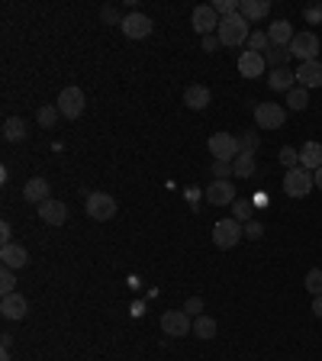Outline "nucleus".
Wrapping results in <instances>:
<instances>
[{
    "label": "nucleus",
    "mask_w": 322,
    "mask_h": 361,
    "mask_svg": "<svg viewBox=\"0 0 322 361\" xmlns=\"http://www.w3.org/2000/svg\"><path fill=\"white\" fill-rule=\"evenodd\" d=\"M200 310H203V300H200V297H190V300H187V303H184V313H187V316H190V313L203 316Z\"/></svg>",
    "instance_id": "nucleus-40"
},
{
    "label": "nucleus",
    "mask_w": 322,
    "mask_h": 361,
    "mask_svg": "<svg viewBox=\"0 0 322 361\" xmlns=\"http://www.w3.org/2000/svg\"><path fill=\"white\" fill-rule=\"evenodd\" d=\"M271 13V3L267 0H239V17L255 23V19H265Z\"/></svg>",
    "instance_id": "nucleus-23"
},
{
    "label": "nucleus",
    "mask_w": 322,
    "mask_h": 361,
    "mask_svg": "<svg viewBox=\"0 0 322 361\" xmlns=\"http://www.w3.org/2000/svg\"><path fill=\"white\" fill-rule=\"evenodd\" d=\"M216 36H220L222 46H245L251 36L249 19H242L239 13H235V17H226L220 23V29H216Z\"/></svg>",
    "instance_id": "nucleus-1"
},
{
    "label": "nucleus",
    "mask_w": 322,
    "mask_h": 361,
    "mask_svg": "<svg viewBox=\"0 0 322 361\" xmlns=\"http://www.w3.org/2000/svg\"><path fill=\"white\" fill-rule=\"evenodd\" d=\"M313 313L322 319V297H316V300H313Z\"/></svg>",
    "instance_id": "nucleus-44"
},
{
    "label": "nucleus",
    "mask_w": 322,
    "mask_h": 361,
    "mask_svg": "<svg viewBox=\"0 0 322 361\" xmlns=\"http://www.w3.org/2000/svg\"><path fill=\"white\" fill-rule=\"evenodd\" d=\"M193 335L203 339V342H206V339H216V319H213V316H197V319H193Z\"/></svg>",
    "instance_id": "nucleus-25"
},
{
    "label": "nucleus",
    "mask_w": 322,
    "mask_h": 361,
    "mask_svg": "<svg viewBox=\"0 0 322 361\" xmlns=\"http://www.w3.org/2000/svg\"><path fill=\"white\" fill-rule=\"evenodd\" d=\"M313 177H316V187H319V191H322V168H319V171H316Z\"/></svg>",
    "instance_id": "nucleus-46"
},
{
    "label": "nucleus",
    "mask_w": 322,
    "mask_h": 361,
    "mask_svg": "<svg viewBox=\"0 0 322 361\" xmlns=\"http://www.w3.org/2000/svg\"><path fill=\"white\" fill-rule=\"evenodd\" d=\"M306 23H322V7H319V3L306 7Z\"/></svg>",
    "instance_id": "nucleus-41"
},
{
    "label": "nucleus",
    "mask_w": 322,
    "mask_h": 361,
    "mask_svg": "<svg viewBox=\"0 0 322 361\" xmlns=\"http://www.w3.org/2000/svg\"><path fill=\"white\" fill-rule=\"evenodd\" d=\"M306 290L313 297H322V268H313L306 274Z\"/></svg>",
    "instance_id": "nucleus-34"
},
{
    "label": "nucleus",
    "mask_w": 322,
    "mask_h": 361,
    "mask_svg": "<svg viewBox=\"0 0 322 361\" xmlns=\"http://www.w3.org/2000/svg\"><path fill=\"white\" fill-rule=\"evenodd\" d=\"M39 220L48 222V226H64L68 220V206L62 200H46V204L39 206Z\"/></svg>",
    "instance_id": "nucleus-19"
},
{
    "label": "nucleus",
    "mask_w": 322,
    "mask_h": 361,
    "mask_svg": "<svg viewBox=\"0 0 322 361\" xmlns=\"http://www.w3.org/2000/svg\"><path fill=\"white\" fill-rule=\"evenodd\" d=\"M58 116H62V113H58V107H42V110L36 113V120H39V126H42V130H52Z\"/></svg>",
    "instance_id": "nucleus-29"
},
{
    "label": "nucleus",
    "mask_w": 322,
    "mask_h": 361,
    "mask_svg": "<svg viewBox=\"0 0 322 361\" xmlns=\"http://www.w3.org/2000/svg\"><path fill=\"white\" fill-rule=\"evenodd\" d=\"M222 42H220V36H203V52H216Z\"/></svg>",
    "instance_id": "nucleus-43"
},
{
    "label": "nucleus",
    "mask_w": 322,
    "mask_h": 361,
    "mask_svg": "<svg viewBox=\"0 0 322 361\" xmlns=\"http://www.w3.org/2000/svg\"><path fill=\"white\" fill-rule=\"evenodd\" d=\"M123 36L126 39H148L152 36V19L145 17V13H138V10H132L126 19H123Z\"/></svg>",
    "instance_id": "nucleus-11"
},
{
    "label": "nucleus",
    "mask_w": 322,
    "mask_h": 361,
    "mask_svg": "<svg viewBox=\"0 0 322 361\" xmlns=\"http://www.w3.org/2000/svg\"><path fill=\"white\" fill-rule=\"evenodd\" d=\"M10 342H13V335H10V333L0 335V345H3V349H10Z\"/></svg>",
    "instance_id": "nucleus-45"
},
{
    "label": "nucleus",
    "mask_w": 322,
    "mask_h": 361,
    "mask_svg": "<svg viewBox=\"0 0 322 361\" xmlns=\"http://www.w3.org/2000/svg\"><path fill=\"white\" fill-rule=\"evenodd\" d=\"M245 236H249V239H261V236H265V226H261V222H245Z\"/></svg>",
    "instance_id": "nucleus-39"
},
{
    "label": "nucleus",
    "mask_w": 322,
    "mask_h": 361,
    "mask_svg": "<svg viewBox=\"0 0 322 361\" xmlns=\"http://www.w3.org/2000/svg\"><path fill=\"white\" fill-rule=\"evenodd\" d=\"M316 187V177H313V171H306V168H290L284 175V194L287 197H306L310 191Z\"/></svg>",
    "instance_id": "nucleus-3"
},
{
    "label": "nucleus",
    "mask_w": 322,
    "mask_h": 361,
    "mask_svg": "<svg viewBox=\"0 0 322 361\" xmlns=\"http://www.w3.org/2000/svg\"><path fill=\"white\" fill-rule=\"evenodd\" d=\"M0 361H13V358H10V349H3V352H0Z\"/></svg>",
    "instance_id": "nucleus-47"
},
{
    "label": "nucleus",
    "mask_w": 322,
    "mask_h": 361,
    "mask_svg": "<svg viewBox=\"0 0 322 361\" xmlns=\"http://www.w3.org/2000/svg\"><path fill=\"white\" fill-rule=\"evenodd\" d=\"M23 200H26V204H46V200H52V197H48V181L46 177H29L26 181V187H23Z\"/></svg>",
    "instance_id": "nucleus-18"
},
{
    "label": "nucleus",
    "mask_w": 322,
    "mask_h": 361,
    "mask_svg": "<svg viewBox=\"0 0 322 361\" xmlns=\"http://www.w3.org/2000/svg\"><path fill=\"white\" fill-rule=\"evenodd\" d=\"M265 62L271 65V71H274V68H287V62H290V52H287V49L271 46V49L265 52Z\"/></svg>",
    "instance_id": "nucleus-28"
},
{
    "label": "nucleus",
    "mask_w": 322,
    "mask_h": 361,
    "mask_svg": "<svg viewBox=\"0 0 322 361\" xmlns=\"http://www.w3.org/2000/svg\"><path fill=\"white\" fill-rule=\"evenodd\" d=\"M220 13L213 10V3H206V7H197L193 10V29L200 33V36H216V29H220Z\"/></svg>",
    "instance_id": "nucleus-10"
},
{
    "label": "nucleus",
    "mask_w": 322,
    "mask_h": 361,
    "mask_svg": "<svg viewBox=\"0 0 322 361\" xmlns=\"http://www.w3.org/2000/svg\"><path fill=\"white\" fill-rule=\"evenodd\" d=\"M100 19H103V23H116V26H123V19H126V17H120V13H116L113 7H103Z\"/></svg>",
    "instance_id": "nucleus-38"
},
{
    "label": "nucleus",
    "mask_w": 322,
    "mask_h": 361,
    "mask_svg": "<svg viewBox=\"0 0 322 361\" xmlns=\"http://www.w3.org/2000/svg\"><path fill=\"white\" fill-rule=\"evenodd\" d=\"M277 158H280V165H287V171L300 165V152H296L294 146H284V148H280V155H277Z\"/></svg>",
    "instance_id": "nucleus-35"
},
{
    "label": "nucleus",
    "mask_w": 322,
    "mask_h": 361,
    "mask_svg": "<svg viewBox=\"0 0 322 361\" xmlns=\"http://www.w3.org/2000/svg\"><path fill=\"white\" fill-rule=\"evenodd\" d=\"M232 171H235V177H251L255 175V155L242 152V155L232 161Z\"/></svg>",
    "instance_id": "nucleus-26"
},
{
    "label": "nucleus",
    "mask_w": 322,
    "mask_h": 361,
    "mask_svg": "<svg viewBox=\"0 0 322 361\" xmlns=\"http://www.w3.org/2000/svg\"><path fill=\"white\" fill-rule=\"evenodd\" d=\"M206 200H210L213 206H232L239 197H235V184L232 181H213L210 187H206Z\"/></svg>",
    "instance_id": "nucleus-12"
},
{
    "label": "nucleus",
    "mask_w": 322,
    "mask_h": 361,
    "mask_svg": "<svg viewBox=\"0 0 322 361\" xmlns=\"http://www.w3.org/2000/svg\"><path fill=\"white\" fill-rule=\"evenodd\" d=\"M26 313H29V303L23 294H10L0 300V316L3 319H26Z\"/></svg>",
    "instance_id": "nucleus-15"
},
{
    "label": "nucleus",
    "mask_w": 322,
    "mask_h": 361,
    "mask_svg": "<svg viewBox=\"0 0 322 361\" xmlns=\"http://www.w3.org/2000/svg\"><path fill=\"white\" fill-rule=\"evenodd\" d=\"M245 236V226H242L239 220H220L216 226H213V242H216V249H235L239 245V239Z\"/></svg>",
    "instance_id": "nucleus-4"
},
{
    "label": "nucleus",
    "mask_w": 322,
    "mask_h": 361,
    "mask_svg": "<svg viewBox=\"0 0 322 361\" xmlns=\"http://www.w3.org/2000/svg\"><path fill=\"white\" fill-rule=\"evenodd\" d=\"M210 100H213V94H210L206 84H190V87L184 91V103L190 107V110H206Z\"/></svg>",
    "instance_id": "nucleus-20"
},
{
    "label": "nucleus",
    "mask_w": 322,
    "mask_h": 361,
    "mask_svg": "<svg viewBox=\"0 0 322 361\" xmlns=\"http://www.w3.org/2000/svg\"><path fill=\"white\" fill-rule=\"evenodd\" d=\"M232 220L251 222V200H235V204H232Z\"/></svg>",
    "instance_id": "nucleus-32"
},
{
    "label": "nucleus",
    "mask_w": 322,
    "mask_h": 361,
    "mask_svg": "<svg viewBox=\"0 0 322 361\" xmlns=\"http://www.w3.org/2000/svg\"><path fill=\"white\" fill-rule=\"evenodd\" d=\"M232 175H235V171H232V161H213V177H216V181H229Z\"/></svg>",
    "instance_id": "nucleus-37"
},
{
    "label": "nucleus",
    "mask_w": 322,
    "mask_h": 361,
    "mask_svg": "<svg viewBox=\"0 0 322 361\" xmlns=\"http://www.w3.org/2000/svg\"><path fill=\"white\" fill-rule=\"evenodd\" d=\"M287 120V107L280 103H258L255 107V123L261 130H280Z\"/></svg>",
    "instance_id": "nucleus-7"
},
{
    "label": "nucleus",
    "mask_w": 322,
    "mask_h": 361,
    "mask_svg": "<svg viewBox=\"0 0 322 361\" xmlns=\"http://www.w3.org/2000/svg\"><path fill=\"white\" fill-rule=\"evenodd\" d=\"M0 242H3V245H10V242H13V226H10L7 220L0 222Z\"/></svg>",
    "instance_id": "nucleus-42"
},
{
    "label": "nucleus",
    "mask_w": 322,
    "mask_h": 361,
    "mask_svg": "<svg viewBox=\"0 0 322 361\" xmlns=\"http://www.w3.org/2000/svg\"><path fill=\"white\" fill-rule=\"evenodd\" d=\"M161 329H165V335L181 339V335L193 333V323H190V316H187L184 310H168V313H161Z\"/></svg>",
    "instance_id": "nucleus-8"
},
{
    "label": "nucleus",
    "mask_w": 322,
    "mask_h": 361,
    "mask_svg": "<svg viewBox=\"0 0 322 361\" xmlns=\"http://www.w3.org/2000/svg\"><path fill=\"white\" fill-rule=\"evenodd\" d=\"M258 146H261V139H258V132H242V136H239V148H242V152H249V155H255V152H258Z\"/></svg>",
    "instance_id": "nucleus-33"
},
{
    "label": "nucleus",
    "mask_w": 322,
    "mask_h": 361,
    "mask_svg": "<svg viewBox=\"0 0 322 361\" xmlns=\"http://www.w3.org/2000/svg\"><path fill=\"white\" fill-rule=\"evenodd\" d=\"M296 84L306 87V91H313V87H322V62H303V65L296 68Z\"/></svg>",
    "instance_id": "nucleus-13"
},
{
    "label": "nucleus",
    "mask_w": 322,
    "mask_h": 361,
    "mask_svg": "<svg viewBox=\"0 0 322 361\" xmlns=\"http://www.w3.org/2000/svg\"><path fill=\"white\" fill-rule=\"evenodd\" d=\"M290 58H300V65L303 62H316L319 58V36L316 33H296L294 42L287 46Z\"/></svg>",
    "instance_id": "nucleus-5"
},
{
    "label": "nucleus",
    "mask_w": 322,
    "mask_h": 361,
    "mask_svg": "<svg viewBox=\"0 0 322 361\" xmlns=\"http://www.w3.org/2000/svg\"><path fill=\"white\" fill-rule=\"evenodd\" d=\"M300 168H306V171H319L322 168V142H303V148H300Z\"/></svg>",
    "instance_id": "nucleus-22"
},
{
    "label": "nucleus",
    "mask_w": 322,
    "mask_h": 361,
    "mask_svg": "<svg viewBox=\"0 0 322 361\" xmlns=\"http://www.w3.org/2000/svg\"><path fill=\"white\" fill-rule=\"evenodd\" d=\"M3 139L7 142H23L26 139V123L19 120V116H10V120L3 123Z\"/></svg>",
    "instance_id": "nucleus-24"
},
{
    "label": "nucleus",
    "mask_w": 322,
    "mask_h": 361,
    "mask_svg": "<svg viewBox=\"0 0 322 361\" xmlns=\"http://www.w3.org/2000/svg\"><path fill=\"white\" fill-rule=\"evenodd\" d=\"M55 107L64 120H78V116L84 113V91L81 87H64V91L58 94Z\"/></svg>",
    "instance_id": "nucleus-6"
},
{
    "label": "nucleus",
    "mask_w": 322,
    "mask_h": 361,
    "mask_svg": "<svg viewBox=\"0 0 322 361\" xmlns=\"http://www.w3.org/2000/svg\"><path fill=\"white\" fill-rule=\"evenodd\" d=\"M287 107H290V110H306V107H310V91L296 84L294 91L287 94Z\"/></svg>",
    "instance_id": "nucleus-27"
},
{
    "label": "nucleus",
    "mask_w": 322,
    "mask_h": 361,
    "mask_svg": "<svg viewBox=\"0 0 322 361\" xmlns=\"http://www.w3.org/2000/svg\"><path fill=\"white\" fill-rule=\"evenodd\" d=\"M265 68H267V62H265L261 52H242L239 55V74L242 78H261Z\"/></svg>",
    "instance_id": "nucleus-17"
},
{
    "label": "nucleus",
    "mask_w": 322,
    "mask_h": 361,
    "mask_svg": "<svg viewBox=\"0 0 322 361\" xmlns=\"http://www.w3.org/2000/svg\"><path fill=\"white\" fill-rule=\"evenodd\" d=\"M87 216L97 222L113 220V216H116V200H113L110 194H91L87 197Z\"/></svg>",
    "instance_id": "nucleus-9"
},
{
    "label": "nucleus",
    "mask_w": 322,
    "mask_h": 361,
    "mask_svg": "<svg viewBox=\"0 0 322 361\" xmlns=\"http://www.w3.org/2000/svg\"><path fill=\"white\" fill-rule=\"evenodd\" d=\"M0 261H3V268L17 271V268H26L29 265V252L17 242H10V245H0Z\"/></svg>",
    "instance_id": "nucleus-14"
},
{
    "label": "nucleus",
    "mask_w": 322,
    "mask_h": 361,
    "mask_svg": "<svg viewBox=\"0 0 322 361\" xmlns=\"http://www.w3.org/2000/svg\"><path fill=\"white\" fill-rule=\"evenodd\" d=\"M210 155L216 161H235L242 155L239 148V136H232V132H213L210 136Z\"/></svg>",
    "instance_id": "nucleus-2"
},
{
    "label": "nucleus",
    "mask_w": 322,
    "mask_h": 361,
    "mask_svg": "<svg viewBox=\"0 0 322 361\" xmlns=\"http://www.w3.org/2000/svg\"><path fill=\"white\" fill-rule=\"evenodd\" d=\"M267 87H271V91H280V94H290L296 87V71H290V68H274L271 78H267Z\"/></svg>",
    "instance_id": "nucleus-21"
},
{
    "label": "nucleus",
    "mask_w": 322,
    "mask_h": 361,
    "mask_svg": "<svg viewBox=\"0 0 322 361\" xmlns=\"http://www.w3.org/2000/svg\"><path fill=\"white\" fill-rule=\"evenodd\" d=\"M213 10H216V13L226 19V17H235V13H239V3H235V0H216V3H213Z\"/></svg>",
    "instance_id": "nucleus-36"
},
{
    "label": "nucleus",
    "mask_w": 322,
    "mask_h": 361,
    "mask_svg": "<svg viewBox=\"0 0 322 361\" xmlns=\"http://www.w3.org/2000/svg\"><path fill=\"white\" fill-rule=\"evenodd\" d=\"M294 26H290V19H274L271 26H267V39H271V46L277 49H287L290 42H294Z\"/></svg>",
    "instance_id": "nucleus-16"
},
{
    "label": "nucleus",
    "mask_w": 322,
    "mask_h": 361,
    "mask_svg": "<svg viewBox=\"0 0 322 361\" xmlns=\"http://www.w3.org/2000/svg\"><path fill=\"white\" fill-rule=\"evenodd\" d=\"M267 49H271L267 33H251V36H249V52H261V55H265Z\"/></svg>",
    "instance_id": "nucleus-31"
},
{
    "label": "nucleus",
    "mask_w": 322,
    "mask_h": 361,
    "mask_svg": "<svg viewBox=\"0 0 322 361\" xmlns=\"http://www.w3.org/2000/svg\"><path fill=\"white\" fill-rule=\"evenodd\" d=\"M0 294L3 297H10V294H17V274L10 268H3L0 271Z\"/></svg>",
    "instance_id": "nucleus-30"
}]
</instances>
